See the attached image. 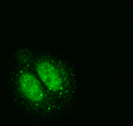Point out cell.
Returning <instances> with one entry per match:
<instances>
[{
    "label": "cell",
    "instance_id": "1",
    "mask_svg": "<svg viewBox=\"0 0 133 126\" xmlns=\"http://www.w3.org/2000/svg\"><path fill=\"white\" fill-rule=\"evenodd\" d=\"M28 62L65 119L76 112L81 94L77 61L69 54L44 45H23Z\"/></svg>",
    "mask_w": 133,
    "mask_h": 126
},
{
    "label": "cell",
    "instance_id": "2",
    "mask_svg": "<svg viewBox=\"0 0 133 126\" xmlns=\"http://www.w3.org/2000/svg\"><path fill=\"white\" fill-rule=\"evenodd\" d=\"M3 79L11 100L24 118L40 124H53L64 119L28 62L23 45L10 51Z\"/></svg>",
    "mask_w": 133,
    "mask_h": 126
}]
</instances>
